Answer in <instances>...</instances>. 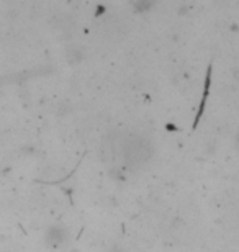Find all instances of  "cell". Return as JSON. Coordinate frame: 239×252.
Listing matches in <instances>:
<instances>
[{"label": "cell", "instance_id": "2", "mask_svg": "<svg viewBox=\"0 0 239 252\" xmlns=\"http://www.w3.org/2000/svg\"><path fill=\"white\" fill-rule=\"evenodd\" d=\"M66 238V234H64V231L61 229V228H51L48 231V234H46V243L49 246H53V248H58V246L63 243Z\"/></svg>", "mask_w": 239, "mask_h": 252}, {"label": "cell", "instance_id": "3", "mask_svg": "<svg viewBox=\"0 0 239 252\" xmlns=\"http://www.w3.org/2000/svg\"><path fill=\"white\" fill-rule=\"evenodd\" d=\"M115 252H120V251H115Z\"/></svg>", "mask_w": 239, "mask_h": 252}, {"label": "cell", "instance_id": "1", "mask_svg": "<svg viewBox=\"0 0 239 252\" xmlns=\"http://www.w3.org/2000/svg\"><path fill=\"white\" fill-rule=\"evenodd\" d=\"M149 154H151L149 143L141 138H133L125 146V158L133 165L144 162V160L149 158Z\"/></svg>", "mask_w": 239, "mask_h": 252}]
</instances>
